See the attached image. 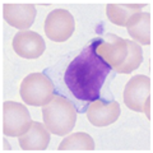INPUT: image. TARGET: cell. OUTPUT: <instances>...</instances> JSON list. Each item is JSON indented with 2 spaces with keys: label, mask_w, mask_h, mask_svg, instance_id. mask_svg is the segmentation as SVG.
Returning <instances> with one entry per match:
<instances>
[{
  "label": "cell",
  "mask_w": 153,
  "mask_h": 153,
  "mask_svg": "<svg viewBox=\"0 0 153 153\" xmlns=\"http://www.w3.org/2000/svg\"><path fill=\"white\" fill-rule=\"evenodd\" d=\"M46 49L42 36L32 31H21L13 38V50L25 59H37Z\"/></svg>",
  "instance_id": "cell-8"
},
{
  "label": "cell",
  "mask_w": 153,
  "mask_h": 153,
  "mask_svg": "<svg viewBox=\"0 0 153 153\" xmlns=\"http://www.w3.org/2000/svg\"><path fill=\"white\" fill-rule=\"evenodd\" d=\"M85 112H87V117L92 125L103 128L115 123L119 119L120 105L115 100H110V101L97 100L89 105Z\"/></svg>",
  "instance_id": "cell-9"
},
{
  "label": "cell",
  "mask_w": 153,
  "mask_h": 153,
  "mask_svg": "<svg viewBox=\"0 0 153 153\" xmlns=\"http://www.w3.org/2000/svg\"><path fill=\"white\" fill-rule=\"evenodd\" d=\"M49 143L50 130L37 121H32L30 130L19 137V146L23 151H45Z\"/></svg>",
  "instance_id": "cell-11"
},
{
  "label": "cell",
  "mask_w": 153,
  "mask_h": 153,
  "mask_svg": "<svg viewBox=\"0 0 153 153\" xmlns=\"http://www.w3.org/2000/svg\"><path fill=\"white\" fill-rule=\"evenodd\" d=\"M75 30V21L66 9H55L45 21V33L51 41L64 42L69 40Z\"/></svg>",
  "instance_id": "cell-6"
},
{
  "label": "cell",
  "mask_w": 153,
  "mask_h": 153,
  "mask_svg": "<svg viewBox=\"0 0 153 153\" xmlns=\"http://www.w3.org/2000/svg\"><path fill=\"white\" fill-rule=\"evenodd\" d=\"M100 42L101 37L92 38L79 51L66 52L44 70L54 83L55 94L68 98L79 114L93 101L114 100L108 85L116 71L97 54Z\"/></svg>",
  "instance_id": "cell-1"
},
{
  "label": "cell",
  "mask_w": 153,
  "mask_h": 153,
  "mask_svg": "<svg viewBox=\"0 0 153 153\" xmlns=\"http://www.w3.org/2000/svg\"><path fill=\"white\" fill-rule=\"evenodd\" d=\"M124 102L137 112H144L151 119V79L147 75H135L124 91Z\"/></svg>",
  "instance_id": "cell-4"
},
{
  "label": "cell",
  "mask_w": 153,
  "mask_h": 153,
  "mask_svg": "<svg viewBox=\"0 0 153 153\" xmlns=\"http://www.w3.org/2000/svg\"><path fill=\"white\" fill-rule=\"evenodd\" d=\"M125 27H128V32L133 40L142 45H151L152 26L149 13H137L129 19Z\"/></svg>",
  "instance_id": "cell-12"
},
{
  "label": "cell",
  "mask_w": 153,
  "mask_h": 153,
  "mask_svg": "<svg viewBox=\"0 0 153 153\" xmlns=\"http://www.w3.org/2000/svg\"><path fill=\"white\" fill-rule=\"evenodd\" d=\"M42 119L50 133L64 137L75 125L76 110L68 98L55 94L51 101L42 107Z\"/></svg>",
  "instance_id": "cell-2"
},
{
  "label": "cell",
  "mask_w": 153,
  "mask_h": 153,
  "mask_svg": "<svg viewBox=\"0 0 153 153\" xmlns=\"http://www.w3.org/2000/svg\"><path fill=\"white\" fill-rule=\"evenodd\" d=\"M101 37V42L97 46V54L115 70L125 60L126 56V40L114 33H106Z\"/></svg>",
  "instance_id": "cell-7"
},
{
  "label": "cell",
  "mask_w": 153,
  "mask_h": 153,
  "mask_svg": "<svg viewBox=\"0 0 153 153\" xmlns=\"http://www.w3.org/2000/svg\"><path fill=\"white\" fill-rule=\"evenodd\" d=\"M144 7V4H108L106 7V14L114 25L125 27L129 19L139 13Z\"/></svg>",
  "instance_id": "cell-13"
},
{
  "label": "cell",
  "mask_w": 153,
  "mask_h": 153,
  "mask_svg": "<svg viewBox=\"0 0 153 153\" xmlns=\"http://www.w3.org/2000/svg\"><path fill=\"white\" fill-rule=\"evenodd\" d=\"M60 152H87L94 151V140L87 133H75L66 137L60 143L59 148Z\"/></svg>",
  "instance_id": "cell-14"
},
{
  "label": "cell",
  "mask_w": 153,
  "mask_h": 153,
  "mask_svg": "<svg viewBox=\"0 0 153 153\" xmlns=\"http://www.w3.org/2000/svg\"><path fill=\"white\" fill-rule=\"evenodd\" d=\"M126 56L124 63L115 69V71L119 74H129L133 70H135L139 68V65L143 61V51L142 47L134 41H128L126 40Z\"/></svg>",
  "instance_id": "cell-15"
},
{
  "label": "cell",
  "mask_w": 153,
  "mask_h": 153,
  "mask_svg": "<svg viewBox=\"0 0 153 153\" xmlns=\"http://www.w3.org/2000/svg\"><path fill=\"white\" fill-rule=\"evenodd\" d=\"M3 14L9 26L27 31L35 22L36 8L32 4H5Z\"/></svg>",
  "instance_id": "cell-10"
},
{
  "label": "cell",
  "mask_w": 153,
  "mask_h": 153,
  "mask_svg": "<svg viewBox=\"0 0 153 153\" xmlns=\"http://www.w3.org/2000/svg\"><path fill=\"white\" fill-rule=\"evenodd\" d=\"M32 125V119L26 106L7 101L3 105V133L7 137L19 138L26 134Z\"/></svg>",
  "instance_id": "cell-5"
},
{
  "label": "cell",
  "mask_w": 153,
  "mask_h": 153,
  "mask_svg": "<svg viewBox=\"0 0 153 153\" xmlns=\"http://www.w3.org/2000/svg\"><path fill=\"white\" fill-rule=\"evenodd\" d=\"M19 94L30 106H45L55 97V87L45 73H32L22 80Z\"/></svg>",
  "instance_id": "cell-3"
}]
</instances>
